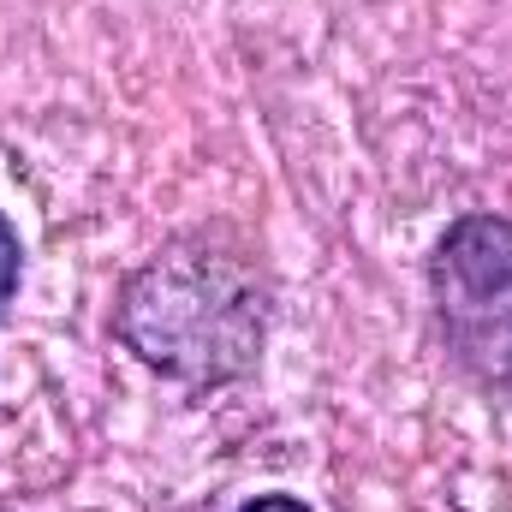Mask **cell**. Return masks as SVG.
Listing matches in <instances>:
<instances>
[{"instance_id":"6da1fadb","label":"cell","mask_w":512,"mask_h":512,"mask_svg":"<svg viewBox=\"0 0 512 512\" xmlns=\"http://www.w3.org/2000/svg\"><path fill=\"white\" fill-rule=\"evenodd\" d=\"M120 340L143 364L185 382L245 376L262 346V298L233 256L167 251L131 274L120 298Z\"/></svg>"},{"instance_id":"7a4b0ae2","label":"cell","mask_w":512,"mask_h":512,"mask_svg":"<svg viewBox=\"0 0 512 512\" xmlns=\"http://www.w3.org/2000/svg\"><path fill=\"white\" fill-rule=\"evenodd\" d=\"M429 280L453 352L483 382L512 387V227L495 215H465L435 245Z\"/></svg>"},{"instance_id":"3957f363","label":"cell","mask_w":512,"mask_h":512,"mask_svg":"<svg viewBox=\"0 0 512 512\" xmlns=\"http://www.w3.org/2000/svg\"><path fill=\"white\" fill-rule=\"evenodd\" d=\"M18 274H24V245H18V227L0 215V316H6V298L18 292Z\"/></svg>"},{"instance_id":"277c9868","label":"cell","mask_w":512,"mask_h":512,"mask_svg":"<svg viewBox=\"0 0 512 512\" xmlns=\"http://www.w3.org/2000/svg\"><path fill=\"white\" fill-rule=\"evenodd\" d=\"M239 512H310V507L292 501V495H256V501H245Z\"/></svg>"}]
</instances>
